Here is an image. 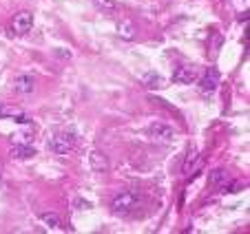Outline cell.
<instances>
[{
    "label": "cell",
    "instance_id": "277c9868",
    "mask_svg": "<svg viewBox=\"0 0 250 234\" xmlns=\"http://www.w3.org/2000/svg\"><path fill=\"white\" fill-rule=\"evenodd\" d=\"M33 89H36V78L31 73H20L14 80V91L18 95H29L33 93Z\"/></svg>",
    "mask_w": 250,
    "mask_h": 234
},
{
    "label": "cell",
    "instance_id": "8fae6325",
    "mask_svg": "<svg viewBox=\"0 0 250 234\" xmlns=\"http://www.w3.org/2000/svg\"><path fill=\"white\" fill-rule=\"evenodd\" d=\"M208 183H210L212 188H226V183H228V175L224 173L222 168H215V170H210L208 173Z\"/></svg>",
    "mask_w": 250,
    "mask_h": 234
},
{
    "label": "cell",
    "instance_id": "9a60e30c",
    "mask_svg": "<svg viewBox=\"0 0 250 234\" xmlns=\"http://www.w3.org/2000/svg\"><path fill=\"white\" fill-rule=\"evenodd\" d=\"M40 219H42V223H47L51 230H60L62 228L60 216L53 214V212H42V214H40Z\"/></svg>",
    "mask_w": 250,
    "mask_h": 234
},
{
    "label": "cell",
    "instance_id": "3957f363",
    "mask_svg": "<svg viewBox=\"0 0 250 234\" xmlns=\"http://www.w3.org/2000/svg\"><path fill=\"white\" fill-rule=\"evenodd\" d=\"M219 84H222V75H219V71L215 69V66H208V71L204 73L202 82H199V89H202L204 93H212V91H217Z\"/></svg>",
    "mask_w": 250,
    "mask_h": 234
},
{
    "label": "cell",
    "instance_id": "ba28073f",
    "mask_svg": "<svg viewBox=\"0 0 250 234\" xmlns=\"http://www.w3.org/2000/svg\"><path fill=\"white\" fill-rule=\"evenodd\" d=\"M202 166V159H199L197 150H190L188 157H186L184 161V168H182V173H184V177H190V175H195V170Z\"/></svg>",
    "mask_w": 250,
    "mask_h": 234
},
{
    "label": "cell",
    "instance_id": "5b68a950",
    "mask_svg": "<svg viewBox=\"0 0 250 234\" xmlns=\"http://www.w3.org/2000/svg\"><path fill=\"white\" fill-rule=\"evenodd\" d=\"M148 133H151L155 139H160V141H170V139H175V135H177L173 126H168V124H162V122L151 124V126H148Z\"/></svg>",
    "mask_w": 250,
    "mask_h": 234
},
{
    "label": "cell",
    "instance_id": "5bb4252c",
    "mask_svg": "<svg viewBox=\"0 0 250 234\" xmlns=\"http://www.w3.org/2000/svg\"><path fill=\"white\" fill-rule=\"evenodd\" d=\"M91 166H93V170H98V173H102V170H106V157H104L102 153H91Z\"/></svg>",
    "mask_w": 250,
    "mask_h": 234
},
{
    "label": "cell",
    "instance_id": "30bf717a",
    "mask_svg": "<svg viewBox=\"0 0 250 234\" xmlns=\"http://www.w3.org/2000/svg\"><path fill=\"white\" fill-rule=\"evenodd\" d=\"M118 33L124 40H135L137 38V27L131 22V20H120L118 22Z\"/></svg>",
    "mask_w": 250,
    "mask_h": 234
},
{
    "label": "cell",
    "instance_id": "7c38bea8",
    "mask_svg": "<svg viewBox=\"0 0 250 234\" xmlns=\"http://www.w3.org/2000/svg\"><path fill=\"white\" fill-rule=\"evenodd\" d=\"M142 84L146 86V89H160V86H164V78L160 73H155V71H148L142 78Z\"/></svg>",
    "mask_w": 250,
    "mask_h": 234
},
{
    "label": "cell",
    "instance_id": "7a4b0ae2",
    "mask_svg": "<svg viewBox=\"0 0 250 234\" xmlns=\"http://www.w3.org/2000/svg\"><path fill=\"white\" fill-rule=\"evenodd\" d=\"M73 144H76V137H71L69 133H58L47 141V148L53 155H69L73 150Z\"/></svg>",
    "mask_w": 250,
    "mask_h": 234
},
{
    "label": "cell",
    "instance_id": "8992f818",
    "mask_svg": "<svg viewBox=\"0 0 250 234\" xmlns=\"http://www.w3.org/2000/svg\"><path fill=\"white\" fill-rule=\"evenodd\" d=\"M31 27H33V14L31 11H18V14L14 16V31L16 33H27V31H31Z\"/></svg>",
    "mask_w": 250,
    "mask_h": 234
},
{
    "label": "cell",
    "instance_id": "4fadbf2b",
    "mask_svg": "<svg viewBox=\"0 0 250 234\" xmlns=\"http://www.w3.org/2000/svg\"><path fill=\"white\" fill-rule=\"evenodd\" d=\"M93 5L102 14H115L118 11V0H93Z\"/></svg>",
    "mask_w": 250,
    "mask_h": 234
},
{
    "label": "cell",
    "instance_id": "2e32d148",
    "mask_svg": "<svg viewBox=\"0 0 250 234\" xmlns=\"http://www.w3.org/2000/svg\"><path fill=\"white\" fill-rule=\"evenodd\" d=\"M18 113H20V111H18L16 106H7V104H0V119H5V117H11V119H14Z\"/></svg>",
    "mask_w": 250,
    "mask_h": 234
},
{
    "label": "cell",
    "instance_id": "6da1fadb",
    "mask_svg": "<svg viewBox=\"0 0 250 234\" xmlns=\"http://www.w3.org/2000/svg\"><path fill=\"white\" fill-rule=\"evenodd\" d=\"M142 203V195L137 190H124V192H118L111 201V212L115 216H126L135 210L137 206Z\"/></svg>",
    "mask_w": 250,
    "mask_h": 234
},
{
    "label": "cell",
    "instance_id": "9c48e42d",
    "mask_svg": "<svg viewBox=\"0 0 250 234\" xmlns=\"http://www.w3.org/2000/svg\"><path fill=\"white\" fill-rule=\"evenodd\" d=\"M9 153L14 159H29V157L36 155V150H33V146H29V144H14Z\"/></svg>",
    "mask_w": 250,
    "mask_h": 234
},
{
    "label": "cell",
    "instance_id": "52a82bcc",
    "mask_svg": "<svg viewBox=\"0 0 250 234\" xmlns=\"http://www.w3.org/2000/svg\"><path fill=\"white\" fill-rule=\"evenodd\" d=\"M195 80H197V73H195V69H190V66H177V69L173 71L175 84H193Z\"/></svg>",
    "mask_w": 250,
    "mask_h": 234
}]
</instances>
